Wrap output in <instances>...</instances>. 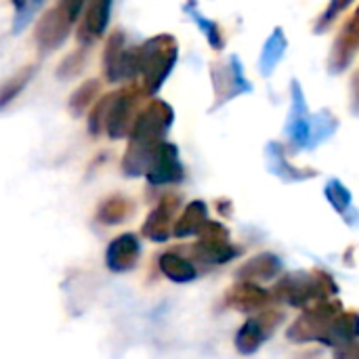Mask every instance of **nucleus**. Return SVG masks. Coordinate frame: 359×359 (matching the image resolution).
I'll return each mask as SVG.
<instances>
[{"label":"nucleus","instance_id":"1","mask_svg":"<svg viewBox=\"0 0 359 359\" xmlns=\"http://www.w3.org/2000/svg\"><path fill=\"white\" fill-rule=\"evenodd\" d=\"M175 111L164 101H151L135 120L130 130V143L122 160L126 177H141L147 172L154 154L164 143V135L172 126Z\"/></svg>","mask_w":359,"mask_h":359},{"label":"nucleus","instance_id":"2","mask_svg":"<svg viewBox=\"0 0 359 359\" xmlns=\"http://www.w3.org/2000/svg\"><path fill=\"white\" fill-rule=\"evenodd\" d=\"M273 299L297 309H309L316 303L339 294V284L328 271L316 269L311 273H288L271 290Z\"/></svg>","mask_w":359,"mask_h":359},{"label":"nucleus","instance_id":"3","mask_svg":"<svg viewBox=\"0 0 359 359\" xmlns=\"http://www.w3.org/2000/svg\"><path fill=\"white\" fill-rule=\"evenodd\" d=\"M177 40L172 36H156L139 48L141 74L145 78V93L154 95L162 88L164 80L177 63Z\"/></svg>","mask_w":359,"mask_h":359},{"label":"nucleus","instance_id":"4","mask_svg":"<svg viewBox=\"0 0 359 359\" xmlns=\"http://www.w3.org/2000/svg\"><path fill=\"white\" fill-rule=\"evenodd\" d=\"M343 313V303L328 299L322 303H316L313 307L305 309L303 316L288 328V339L292 343H309V341H320L326 343L332 322L337 316Z\"/></svg>","mask_w":359,"mask_h":359},{"label":"nucleus","instance_id":"5","mask_svg":"<svg viewBox=\"0 0 359 359\" xmlns=\"http://www.w3.org/2000/svg\"><path fill=\"white\" fill-rule=\"evenodd\" d=\"M282 311L278 309H263L257 316H252L250 320L244 322V326L238 330L236 334V349L242 355H252L257 353L263 343L276 334V330L282 326Z\"/></svg>","mask_w":359,"mask_h":359},{"label":"nucleus","instance_id":"6","mask_svg":"<svg viewBox=\"0 0 359 359\" xmlns=\"http://www.w3.org/2000/svg\"><path fill=\"white\" fill-rule=\"evenodd\" d=\"M194 252L200 261L210 265H225L231 259H236L238 248L231 244L229 229L223 223L208 221L206 227L198 236V244L194 246Z\"/></svg>","mask_w":359,"mask_h":359},{"label":"nucleus","instance_id":"7","mask_svg":"<svg viewBox=\"0 0 359 359\" xmlns=\"http://www.w3.org/2000/svg\"><path fill=\"white\" fill-rule=\"evenodd\" d=\"M105 63V76L109 82H120L135 78L141 72V61H139V48H126L124 46V36L120 32L111 34L105 46L103 55Z\"/></svg>","mask_w":359,"mask_h":359},{"label":"nucleus","instance_id":"8","mask_svg":"<svg viewBox=\"0 0 359 359\" xmlns=\"http://www.w3.org/2000/svg\"><path fill=\"white\" fill-rule=\"evenodd\" d=\"M179 208H181L179 196H175V194L164 196V198L158 202V206L147 215L141 233H143L147 240L158 242V244L168 242V238L175 236V225H177L175 219H177Z\"/></svg>","mask_w":359,"mask_h":359},{"label":"nucleus","instance_id":"9","mask_svg":"<svg viewBox=\"0 0 359 359\" xmlns=\"http://www.w3.org/2000/svg\"><path fill=\"white\" fill-rule=\"evenodd\" d=\"M147 181L151 185H170V183H179L185 177V168L181 164L179 158V149L177 145L164 141L158 151L151 158V164L145 172Z\"/></svg>","mask_w":359,"mask_h":359},{"label":"nucleus","instance_id":"10","mask_svg":"<svg viewBox=\"0 0 359 359\" xmlns=\"http://www.w3.org/2000/svg\"><path fill=\"white\" fill-rule=\"evenodd\" d=\"M286 133L297 147H311L313 143V116L307 109L301 84L292 82V107L286 122Z\"/></svg>","mask_w":359,"mask_h":359},{"label":"nucleus","instance_id":"11","mask_svg":"<svg viewBox=\"0 0 359 359\" xmlns=\"http://www.w3.org/2000/svg\"><path fill=\"white\" fill-rule=\"evenodd\" d=\"M273 301L276 299L269 290H265L257 282H246V280H238V284L231 286L225 297V303L242 313H259L263 309H269Z\"/></svg>","mask_w":359,"mask_h":359},{"label":"nucleus","instance_id":"12","mask_svg":"<svg viewBox=\"0 0 359 359\" xmlns=\"http://www.w3.org/2000/svg\"><path fill=\"white\" fill-rule=\"evenodd\" d=\"M135 95L130 90H120L116 95H109V111H107V124L105 130L111 139H122L130 135L135 126Z\"/></svg>","mask_w":359,"mask_h":359},{"label":"nucleus","instance_id":"13","mask_svg":"<svg viewBox=\"0 0 359 359\" xmlns=\"http://www.w3.org/2000/svg\"><path fill=\"white\" fill-rule=\"evenodd\" d=\"M141 257V242L135 233L126 231L111 240L105 250V265L114 273H126L137 267Z\"/></svg>","mask_w":359,"mask_h":359},{"label":"nucleus","instance_id":"14","mask_svg":"<svg viewBox=\"0 0 359 359\" xmlns=\"http://www.w3.org/2000/svg\"><path fill=\"white\" fill-rule=\"evenodd\" d=\"M69 23L72 19L63 8H53L46 15H42V19L36 25V42L40 44V48H57L67 38Z\"/></svg>","mask_w":359,"mask_h":359},{"label":"nucleus","instance_id":"15","mask_svg":"<svg viewBox=\"0 0 359 359\" xmlns=\"http://www.w3.org/2000/svg\"><path fill=\"white\" fill-rule=\"evenodd\" d=\"M282 273V261L278 255L273 252H261L252 259H248L244 265H240V269L236 271L238 280H246V282H267L273 280L276 276Z\"/></svg>","mask_w":359,"mask_h":359},{"label":"nucleus","instance_id":"16","mask_svg":"<svg viewBox=\"0 0 359 359\" xmlns=\"http://www.w3.org/2000/svg\"><path fill=\"white\" fill-rule=\"evenodd\" d=\"M215 88H217V99H221V103L229 101L231 97H236L240 93L252 90V86L246 82V78L242 74V65L236 55L229 57V67L223 69L219 78L215 76Z\"/></svg>","mask_w":359,"mask_h":359},{"label":"nucleus","instance_id":"17","mask_svg":"<svg viewBox=\"0 0 359 359\" xmlns=\"http://www.w3.org/2000/svg\"><path fill=\"white\" fill-rule=\"evenodd\" d=\"M208 223V206L204 200H194L185 206L183 215L177 219L175 225V238L183 240V238H191V236H200V231L206 227Z\"/></svg>","mask_w":359,"mask_h":359},{"label":"nucleus","instance_id":"18","mask_svg":"<svg viewBox=\"0 0 359 359\" xmlns=\"http://www.w3.org/2000/svg\"><path fill=\"white\" fill-rule=\"evenodd\" d=\"M135 212V202L122 194H114L109 198H105L99 208H97V221L111 227L118 223H124L130 215Z\"/></svg>","mask_w":359,"mask_h":359},{"label":"nucleus","instance_id":"19","mask_svg":"<svg viewBox=\"0 0 359 359\" xmlns=\"http://www.w3.org/2000/svg\"><path fill=\"white\" fill-rule=\"evenodd\" d=\"M158 267H160L162 276H166L175 284H189V282H194L198 278V269L194 267V263L187 261L185 257L177 255V252L160 255Z\"/></svg>","mask_w":359,"mask_h":359},{"label":"nucleus","instance_id":"20","mask_svg":"<svg viewBox=\"0 0 359 359\" xmlns=\"http://www.w3.org/2000/svg\"><path fill=\"white\" fill-rule=\"evenodd\" d=\"M359 339V313L358 311H343L337 316V320L332 322L330 334L326 345L330 347H343L347 343H353Z\"/></svg>","mask_w":359,"mask_h":359},{"label":"nucleus","instance_id":"21","mask_svg":"<svg viewBox=\"0 0 359 359\" xmlns=\"http://www.w3.org/2000/svg\"><path fill=\"white\" fill-rule=\"evenodd\" d=\"M286 46H288V40H286L282 27H276L273 34L267 38L263 53H261V61H259V69L265 78H269L276 72L278 63L282 61V57L286 53Z\"/></svg>","mask_w":359,"mask_h":359},{"label":"nucleus","instance_id":"22","mask_svg":"<svg viewBox=\"0 0 359 359\" xmlns=\"http://www.w3.org/2000/svg\"><path fill=\"white\" fill-rule=\"evenodd\" d=\"M111 2L114 0H90L86 21L82 25V29H86V34L90 38H97L107 29L109 15H111Z\"/></svg>","mask_w":359,"mask_h":359},{"label":"nucleus","instance_id":"23","mask_svg":"<svg viewBox=\"0 0 359 359\" xmlns=\"http://www.w3.org/2000/svg\"><path fill=\"white\" fill-rule=\"evenodd\" d=\"M267 154H269L271 170H273L276 175H280L282 179H286V181H301V179H309V177L316 175L313 170H299V168H292V166L284 160V151H282V145H280V143H271V145L267 147Z\"/></svg>","mask_w":359,"mask_h":359},{"label":"nucleus","instance_id":"24","mask_svg":"<svg viewBox=\"0 0 359 359\" xmlns=\"http://www.w3.org/2000/svg\"><path fill=\"white\" fill-rule=\"evenodd\" d=\"M355 46H358V40L353 38V32L345 29V34L334 44V53L330 57V65H332L330 69L332 72H343L349 65L351 57L355 55Z\"/></svg>","mask_w":359,"mask_h":359},{"label":"nucleus","instance_id":"25","mask_svg":"<svg viewBox=\"0 0 359 359\" xmlns=\"http://www.w3.org/2000/svg\"><path fill=\"white\" fill-rule=\"evenodd\" d=\"M99 95V82L97 80H88V82H84L74 95H72V99H69V111L78 118V116H82L84 114V109L93 103V99Z\"/></svg>","mask_w":359,"mask_h":359},{"label":"nucleus","instance_id":"26","mask_svg":"<svg viewBox=\"0 0 359 359\" xmlns=\"http://www.w3.org/2000/svg\"><path fill=\"white\" fill-rule=\"evenodd\" d=\"M326 198H328V202L332 204V208L337 210V212H341V215H345L349 208H351V202H353V198H351V191L339 181V179H330L328 183H326Z\"/></svg>","mask_w":359,"mask_h":359},{"label":"nucleus","instance_id":"27","mask_svg":"<svg viewBox=\"0 0 359 359\" xmlns=\"http://www.w3.org/2000/svg\"><path fill=\"white\" fill-rule=\"evenodd\" d=\"M34 74H36V65H27V67H23L15 78H11L8 82H4L2 95H0V105L4 107L11 99H15V97L23 90V86L32 80Z\"/></svg>","mask_w":359,"mask_h":359},{"label":"nucleus","instance_id":"28","mask_svg":"<svg viewBox=\"0 0 359 359\" xmlns=\"http://www.w3.org/2000/svg\"><path fill=\"white\" fill-rule=\"evenodd\" d=\"M187 11L191 13L194 21H196V23L202 27V32L206 34V38H208L210 46H212V48H217V50H221V46H223V38H221V29H219V25H217L215 21H210V19L202 17L198 11H194V4H191V2L187 4Z\"/></svg>","mask_w":359,"mask_h":359},{"label":"nucleus","instance_id":"29","mask_svg":"<svg viewBox=\"0 0 359 359\" xmlns=\"http://www.w3.org/2000/svg\"><path fill=\"white\" fill-rule=\"evenodd\" d=\"M107 111H109V97L101 99L95 105L93 114L88 116V130H90V135H99L101 128H105V124H107Z\"/></svg>","mask_w":359,"mask_h":359},{"label":"nucleus","instance_id":"30","mask_svg":"<svg viewBox=\"0 0 359 359\" xmlns=\"http://www.w3.org/2000/svg\"><path fill=\"white\" fill-rule=\"evenodd\" d=\"M334 359H359V343H347L343 347H337L334 349Z\"/></svg>","mask_w":359,"mask_h":359},{"label":"nucleus","instance_id":"31","mask_svg":"<svg viewBox=\"0 0 359 359\" xmlns=\"http://www.w3.org/2000/svg\"><path fill=\"white\" fill-rule=\"evenodd\" d=\"M84 2H86V0H63V6H61V8H63V11L67 13V17L74 21V19H78V15H80Z\"/></svg>","mask_w":359,"mask_h":359},{"label":"nucleus","instance_id":"32","mask_svg":"<svg viewBox=\"0 0 359 359\" xmlns=\"http://www.w3.org/2000/svg\"><path fill=\"white\" fill-rule=\"evenodd\" d=\"M217 206H223V208H221V212H223L225 217H229V215H231V212H229V206H231V204H229V200H219V202H217Z\"/></svg>","mask_w":359,"mask_h":359},{"label":"nucleus","instance_id":"33","mask_svg":"<svg viewBox=\"0 0 359 359\" xmlns=\"http://www.w3.org/2000/svg\"><path fill=\"white\" fill-rule=\"evenodd\" d=\"M44 4V0H29V11H38Z\"/></svg>","mask_w":359,"mask_h":359},{"label":"nucleus","instance_id":"34","mask_svg":"<svg viewBox=\"0 0 359 359\" xmlns=\"http://www.w3.org/2000/svg\"><path fill=\"white\" fill-rule=\"evenodd\" d=\"M353 93H355V103L359 107V74L355 76V82H353Z\"/></svg>","mask_w":359,"mask_h":359},{"label":"nucleus","instance_id":"35","mask_svg":"<svg viewBox=\"0 0 359 359\" xmlns=\"http://www.w3.org/2000/svg\"><path fill=\"white\" fill-rule=\"evenodd\" d=\"M27 2H29V0H13V4H15V6H17L19 11H23Z\"/></svg>","mask_w":359,"mask_h":359},{"label":"nucleus","instance_id":"36","mask_svg":"<svg viewBox=\"0 0 359 359\" xmlns=\"http://www.w3.org/2000/svg\"><path fill=\"white\" fill-rule=\"evenodd\" d=\"M355 23H359V11H358V19H355Z\"/></svg>","mask_w":359,"mask_h":359}]
</instances>
